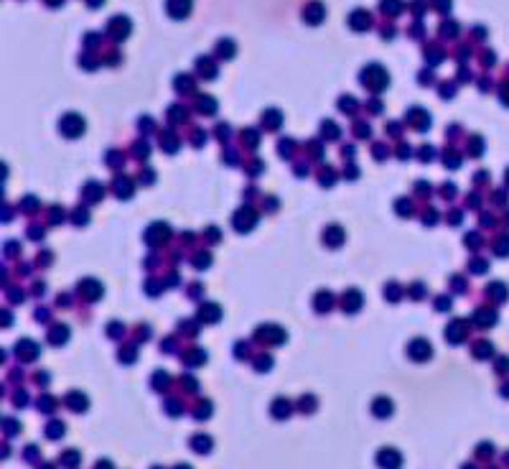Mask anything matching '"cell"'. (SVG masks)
Here are the masks:
<instances>
[{"label": "cell", "mask_w": 509, "mask_h": 469, "mask_svg": "<svg viewBox=\"0 0 509 469\" xmlns=\"http://www.w3.org/2000/svg\"><path fill=\"white\" fill-rule=\"evenodd\" d=\"M361 82H364L369 89L379 92L382 87L390 84V77H387V72H384L379 64H372V66H367V69H364V74H361Z\"/></svg>", "instance_id": "6da1fadb"}, {"label": "cell", "mask_w": 509, "mask_h": 469, "mask_svg": "<svg viewBox=\"0 0 509 469\" xmlns=\"http://www.w3.org/2000/svg\"><path fill=\"white\" fill-rule=\"evenodd\" d=\"M84 117L82 115H76V113H69V115H64L59 120V130L64 133L66 138H79V136H84Z\"/></svg>", "instance_id": "7a4b0ae2"}, {"label": "cell", "mask_w": 509, "mask_h": 469, "mask_svg": "<svg viewBox=\"0 0 509 469\" xmlns=\"http://www.w3.org/2000/svg\"><path fill=\"white\" fill-rule=\"evenodd\" d=\"M232 225H234L237 232H250V230H255V225H257V212L250 209V207L237 209L234 217H232Z\"/></svg>", "instance_id": "3957f363"}, {"label": "cell", "mask_w": 509, "mask_h": 469, "mask_svg": "<svg viewBox=\"0 0 509 469\" xmlns=\"http://www.w3.org/2000/svg\"><path fill=\"white\" fill-rule=\"evenodd\" d=\"M168 234H171V227L163 225V222H155V225L148 227V232H145V242L148 245H161L168 240Z\"/></svg>", "instance_id": "277c9868"}, {"label": "cell", "mask_w": 509, "mask_h": 469, "mask_svg": "<svg viewBox=\"0 0 509 469\" xmlns=\"http://www.w3.org/2000/svg\"><path fill=\"white\" fill-rule=\"evenodd\" d=\"M79 293H82L87 301H97L102 293H105V288H102V283L94 281V278H84V281H79Z\"/></svg>", "instance_id": "5b68a950"}, {"label": "cell", "mask_w": 509, "mask_h": 469, "mask_svg": "<svg viewBox=\"0 0 509 469\" xmlns=\"http://www.w3.org/2000/svg\"><path fill=\"white\" fill-rule=\"evenodd\" d=\"M344 240H346V234H344V230L339 225H331V227L323 230V245H326V248H341Z\"/></svg>", "instance_id": "8992f818"}, {"label": "cell", "mask_w": 509, "mask_h": 469, "mask_svg": "<svg viewBox=\"0 0 509 469\" xmlns=\"http://www.w3.org/2000/svg\"><path fill=\"white\" fill-rule=\"evenodd\" d=\"M361 304H364V298H361V293L357 291V288L346 291L344 298H341V309L346 311V314H357V311L361 309Z\"/></svg>", "instance_id": "52a82bcc"}, {"label": "cell", "mask_w": 509, "mask_h": 469, "mask_svg": "<svg viewBox=\"0 0 509 469\" xmlns=\"http://www.w3.org/2000/svg\"><path fill=\"white\" fill-rule=\"evenodd\" d=\"M407 352H410V357L413 360H428V357H431V342H425V339H413L410 342V347H407Z\"/></svg>", "instance_id": "ba28073f"}, {"label": "cell", "mask_w": 509, "mask_h": 469, "mask_svg": "<svg viewBox=\"0 0 509 469\" xmlns=\"http://www.w3.org/2000/svg\"><path fill=\"white\" fill-rule=\"evenodd\" d=\"M257 334H260V339H267V342H273V344L285 342V332L278 329V327H260Z\"/></svg>", "instance_id": "9c48e42d"}, {"label": "cell", "mask_w": 509, "mask_h": 469, "mask_svg": "<svg viewBox=\"0 0 509 469\" xmlns=\"http://www.w3.org/2000/svg\"><path fill=\"white\" fill-rule=\"evenodd\" d=\"M191 10V0H168V13L173 18H186Z\"/></svg>", "instance_id": "30bf717a"}, {"label": "cell", "mask_w": 509, "mask_h": 469, "mask_svg": "<svg viewBox=\"0 0 509 469\" xmlns=\"http://www.w3.org/2000/svg\"><path fill=\"white\" fill-rule=\"evenodd\" d=\"M219 316H222V309H219L217 304H204V306L199 309V319L207 321V324L219 321Z\"/></svg>", "instance_id": "8fae6325"}, {"label": "cell", "mask_w": 509, "mask_h": 469, "mask_svg": "<svg viewBox=\"0 0 509 469\" xmlns=\"http://www.w3.org/2000/svg\"><path fill=\"white\" fill-rule=\"evenodd\" d=\"M313 306H316V311H331L334 309V293L331 291H319L316 293V301H313Z\"/></svg>", "instance_id": "7c38bea8"}, {"label": "cell", "mask_w": 509, "mask_h": 469, "mask_svg": "<svg viewBox=\"0 0 509 469\" xmlns=\"http://www.w3.org/2000/svg\"><path fill=\"white\" fill-rule=\"evenodd\" d=\"M82 194H84V199H87L89 204H94V202H99V199H102V194H105V186L97 184V181H89V184L84 186Z\"/></svg>", "instance_id": "4fadbf2b"}, {"label": "cell", "mask_w": 509, "mask_h": 469, "mask_svg": "<svg viewBox=\"0 0 509 469\" xmlns=\"http://www.w3.org/2000/svg\"><path fill=\"white\" fill-rule=\"evenodd\" d=\"M463 329H466V321H461V319L451 321L448 327H446V339H451V342H461V339H463Z\"/></svg>", "instance_id": "5bb4252c"}, {"label": "cell", "mask_w": 509, "mask_h": 469, "mask_svg": "<svg viewBox=\"0 0 509 469\" xmlns=\"http://www.w3.org/2000/svg\"><path fill=\"white\" fill-rule=\"evenodd\" d=\"M407 120H410V122H413L415 128H420V130H423V128H428V125H431V115H428L425 110H420V107L410 110V115H407Z\"/></svg>", "instance_id": "9a60e30c"}, {"label": "cell", "mask_w": 509, "mask_h": 469, "mask_svg": "<svg viewBox=\"0 0 509 469\" xmlns=\"http://www.w3.org/2000/svg\"><path fill=\"white\" fill-rule=\"evenodd\" d=\"M115 194L120 199H130L132 196V181H130L128 176H117L115 178Z\"/></svg>", "instance_id": "2e32d148"}, {"label": "cell", "mask_w": 509, "mask_h": 469, "mask_svg": "<svg viewBox=\"0 0 509 469\" xmlns=\"http://www.w3.org/2000/svg\"><path fill=\"white\" fill-rule=\"evenodd\" d=\"M110 31H112V36L125 39L128 31H130V20H128V18H115V20L110 23Z\"/></svg>", "instance_id": "e0dca14e"}, {"label": "cell", "mask_w": 509, "mask_h": 469, "mask_svg": "<svg viewBox=\"0 0 509 469\" xmlns=\"http://www.w3.org/2000/svg\"><path fill=\"white\" fill-rule=\"evenodd\" d=\"M323 16H326V10H323V5H319V3L308 5V10H305V13H303V18L308 20V23H321V20H323Z\"/></svg>", "instance_id": "ac0fdd59"}, {"label": "cell", "mask_w": 509, "mask_h": 469, "mask_svg": "<svg viewBox=\"0 0 509 469\" xmlns=\"http://www.w3.org/2000/svg\"><path fill=\"white\" fill-rule=\"evenodd\" d=\"M486 293H489L496 304H502V301H507L509 291H507V286L504 283H489V288H486Z\"/></svg>", "instance_id": "d6986e66"}, {"label": "cell", "mask_w": 509, "mask_h": 469, "mask_svg": "<svg viewBox=\"0 0 509 469\" xmlns=\"http://www.w3.org/2000/svg\"><path fill=\"white\" fill-rule=\"evenodd\" d=\"M476 324H479V327H491V324H496V311L479 309L476 311Z\"/></svg>", "instance_id": "ffe728a7"}, {"label": "cell", "mask_w": 509, "mask_h": 469, "mask_svg": "<svg viewBox=\"0 0 509 469\" xmlns=\"http://www.w3.org/2000/svg\"><path fill=\"white\" fill-rule=\"evenodd\" d=\"M280 122H283V115L278 113V110H267V113L263 115V125H265V128H270V130L280 128Z\"/></svg>", "instance_id": "44dd1931"}, {"label": "cell", "mask_w": 509, "mask_h": 469, "mask_svg": "<svg viewBox=\"0 0 509 469\" xmlns=\"http://www.w3.org/2000/svg\"><path fill=\"white\" fill-rule=\"evenodd\" d=\"M36 352H38V347L36 344H33L31 339H23L18 344V354L23 357V360H33V357H36Z\"/></svg>", "instance_id": "7402d4cb"}, {"label": "cell", "mask_w": 509, "mask_h": 469, "mask_svg": "<svg viewBox=\"0 0 509 469\" xmlns=\"http://www.w3.org/2000/svg\"><path fill=\"white\" fill-rule=\"evenodd\" d=\"M66 337H69V329H66L64 324H59V327L51 329V344H64Z\"/></svg>", "instance_id": "603a6c76"}, {"label": "cell", "mask_w": 509, "mask_h": 469, "mask_svg": "<svg viewBox=\"0 0 509 469\" xmlns=\"http://www.w3.org/2000/svg\"><path fill=\"white\" fill-rule=\"evenodd\" d=\"M349 23H352V28H357V31H361V28H367L369 26V16L367 13H361V10H357V13L349 18Z\"/></svg>", "instance_id": "cb8c5ba5"}, {"label": "cell", "mask_w": 509, "mask_h": 469, "mask_svg": "<svg viewBox=\"0 0 509 469\" xmlns=\"http://www.w3.org/2000/svg\"><path fill=\"white\" fill-rule=\"evenodd\" d=\"M161 146L168 151V153H173L178 148V138L173 136V133H166V136H161Z\"/></svg>", "instance_id": "d4e9b609"}, {"label": "cell", "mask_w": 509, "mask_h": 469, "mask_svg": "<svg viewBox=\"0 0 509 469\" xmlns=\"http://www.w3.org/2000/svg\"><path fill=\"white\" fill-rule=\"evenodd\" d=\"M199 110H204V115H214L217 113V102L211 97H201L199 99Z\"/></svg>", "instance_id": "484cf974"}, {"label": "cell", "mask_w": 509, "mask_h": 469, "mask_svg": "<svg viewBox=\"0 0 509 469\" xmlns=\"http://www.w3.org/2000/svg\"><path fill=\"white\" fill-rule=\"evenodd\" d=\"M494 250H496V255L507 258V255H509V234H504V237H499L494 242Z\"/></svg>", "instance_id": "4316f807"}, {"label": "cell", "mask_w": 509, "mask_h": 469, "mask_svg": "<svg viewBox=\"0 0 509 469\" xmlns=\"http://www.w3.org/2000/svg\"><path fill=\"white\" fill-rule=\"evenodd\" d=\"M321 130H323V138H329V140H336L339 138V128L334 125L331 120H326L323 125H321Z\"/></svg>", "instance_id": "83f0119b"}, {"label": "cell", "mask_w": 509, "mask_h": 469, "mask_svg": "<svg viewBox=\"0 0 509 469\" xmlns=\"http://www.w3.org/2000/svg\"><path fill=\"white\" fill-rule=\"evenodd\" d=\"M400 286L397 283H390V286H384V298H390V301H400Z\"/></svg>", "instance_id": "f1b7e54d"}, {"label": "cell", "mask_w": 509, "mask_h": 469, "mask_svg": "<svg viewBox=\"0 0 509 469\" xmlns=\"http://www.w3.org/2000/svg\"><path fill=\"white\" fill-rule=\"evenodd\" d=\"M395 207H397V215L400 217H410V212H413V202H407V199H400Z\"/></svg>", "instance_id": "f546056e"}, {"label": "cell", "mask_w": 509, "mask_h": 469, "mask_svg": "<svg viewBox=\"0 0 509 469\" xmlns=\"http://www.w3.org/2000/svg\"><path fill=\"white\" fill-rule=\"evenodd\" d=\"M382 8H384V13H392V16H397L402 5L397 3V0H384V3H382Z\"/></svg>", "instance_id": "4dcf8cb0"}, {"label": "cell", "mask_w": 509, "mask_h": 469, "mask_svg": "<svg viewBox=\"0 0 509 469\" xmlns=\"http://www.w3.org/2000/svg\"><path fill=\"white\" fill-rule=\"evenodd\" d=\"M217 49H219V54H222V57H227V59H229L232 54H234V46H232V41H219V46H217Z\"/></svg>", "instance_id": "1f68e13d"}, {"label": "cell", "mask_w": 509, "mask_h": 469, "mask_svg": "<svg viewBox=\"0 0 509 469\" xmlns=\"http://www.w3.org/2000/svg\"><path fill=\"white\" fill-rule=\"evenodd\" d=\"M199 69H201V74H207L209 79L214 77V66H211V61H209V59H199Z\"/></svg>", "instance_id": "d6a6232c"}, {"label": "cell", "mask_w": 509, "mask_h": 469, "mask_svg": "<svg viewBox=\"0 0 509 469\" xmlns=\"http://www.w3.org/2000/svg\"><path fill=\"white\" fill-rule=\"evenodd\" d=\"M209 263H211V258H209V253H199V258H194V265L199 268H209Z\"/></svg>", "instance_id": "836d02e7"}, {"label": "cell", "mask_w": 509, "mask_h": 469, "mask_svg": "<svg viewBox=\"0 0 509 469\" xmlns=\"http://www.w3.org/2000/svg\"><path fill=\"white\" fill-rule=\"evenodd\" d=\"M484 151V140L476 136V138H471V156H481Z\"/></svg>", "instance_id": "e575fe53"}, {"label": "cell", "mask_w": 509, "mask_h": 469, "mask_svg": "<svg viewBox=\"0 0 509 469\" xmlns=\"http://www.w3.org/2000/svg\"><path fill=\"white\" fill-rule=\"evenodd\" d=\"M321 174H323V176H321V184H323V186H331V184L336 181V176H334V171H331V169H323Z\"/></svg>", "instance_id": "d590c367"}, {"label": "cell", "mask_w": 509, "mask_h": 469, "mask_svg": "<svg viewBox=\"0 0 509 469\" xmlns=\"http://www.w3.org/2000/svg\"><path fill=\"white\" fill-rule=\"evenodd\" d=\"M278 151H280V156H283V158H285V156H290V151H293V140H280Z\"/></svg>", "instance_id": "8d00e7d4"}, {"label": "cell", "mask_w": 509, "mask_h": 469, "mask_svg": "<svg viewBox=\"0 0 509 469\" xmlns=\"http://www.w3.org/2000/svg\"><path fill=\"white\" fill-rule=\"evenodd\" d=\"M87 219H89L87 217V209H76L74 212V222H76V225H87Z\"/></svg>", "instance_id": "74e56055"}, {"label": "cell", "mask_w": 509, "mask_h": 469, "mask_svg": "<svg viewBox=\"0 0 509 469\" xmlns=\"http://www.w3.org/2000/svg\"><path fill=\"white\" fill-rule=\"evenodd\" d=\"M423 222H425V225H435V222H438V212L435 209H428L425 217H423Z\"/></svg>", "instance_id": "f35d334b"}, {"label": "cell", "mask_w": 509, "mask_h": 469, "mask_svg": "<svg viewBox=\"0 0 509 469\" xmlns=\"http://www.w3.org/2000/svg\"><path fill=\"white\" fill-rule=\"evenodd\" d=\"M420 158H423V161H433V158H435V151H433L431 146H425V148L420 151Z\"/></svg>", "instance_id": "ab89813d"}, {"label": "cell", "mask_w": 509, "mask_h": 469, "mask_svg": "<svg viewBox=\"0 0 509 469\" xmlns=\"http://www.w3.org/2000/svg\"><path fill=\"white\" fill-rule=\"evenodd\" d=\"M435 309H440V311H446V309H451V298H448V296H440V298L435 301Z\"/></svg>", "instance_id": "60d3db41"}, {"label": "cell", "mask_w": 509, "mask_h": 469, "mask_svg": "<svg viewBox=\"0 0 509 469\" xmlns=\"http://www.w3.org/2000/svg\"><path fill=\"white\" fill-rule=\"evenodd\" d=\"M339 107H341V110H354V107H357V102H354L352 97H344L341 102H339Z\"/></svg>", "instance_id": "b9f144b4"}, {"label": "cell", "mask_w": 509, "mask_h": 469, "mask_svg": "<svg viewBox=\"0 0 509 469\" xmlns=\"http://www.w3.org/2000/svg\"><path fill=\"white\" fill-rule=\"evenodd\" d=\"M176 87H178V89H191V79H189V77H178V79H176Z\"/></svg>", "instance_id": "7bdbcfd3"}, {"label": "cell", "mask_w": 509, "mask_h": 469, "mask_svg": "<svg viewBox=\"0 0 509 469\" xmlns=\"http://www.w3.org/2000/svg\"><path fill=\"white\" fill-rule=\"evenodd\" d=\"M446 166H451V169H458L461 158H458V156H446Z\"/></svg>", "instance_id": "ee69618b"}, {"label": "cell", "mask_w": 509, "mask_h": 469, "mask_svg": "<svg viewBox=\"0 0 509 469\" xmlns=\"http://www.w3.org/2000/svg\"><path fill=\"white\" fill-rule=\"evenodd\" d=\"M471 271H476V273L486 271V263L484 260H471Z\"/></svg>", "instance_id": "f6af8a7d"}, {"label": "cell", "mask_w": 509, "mask_h": 469, "mask_svg": "<svg viewBox=\"0 0 509 469\" xmlns=\"http://www.w3.org/2000/svg\"><path fill=\"white\" fill-rule=\"evenodd\" d=\"M453 192H456V186H453V184H446V186H443V196H446V199H448V196H453Z\"/></svg>", "instance_id": "bcb514c9"}, {"label": "cell", "mask_w": 509, "mask_h": 469, "mask_svg": "<svg viewBox=\"0 0 509 469\" xmlns=\"http://www.w3.org/2000/svg\"><path fill=\"white\" fill-rule=\"evenodd\" d=\"M209 240H211V242L219 240V230H217V227H209Z\"/></svg>", "instance_id": "7dc6e473"}, {"label": "cell", "mask_w": 509, "mask_h": 469, "mask_svg": "<svg viewBox=\"0 0 509 469\" xmlns=\"http://www.w3.org/2000/svg\"><path fill=\"white\" fill-rule=\"evenodd\" d=\"M502 102L509 105V87H504V92H502Z\"/></svg>", "instance_id": "c3c4849f"}, {"label": "cell", "mask_w": 509, "mask_h": 469, "mask_svg": "<svg viewBox=\"0 0 509 469\" xmlns=\"http://www.w3.org/2000/svg\"><path fill=\"white\" fill-rule=\"evenodd\" d=\"M507 184H509V169H507Z\"/></svg>", "instance_id": "681fc988"}]
</instances>
